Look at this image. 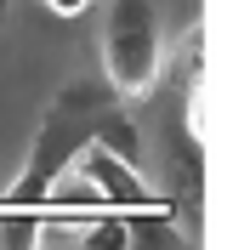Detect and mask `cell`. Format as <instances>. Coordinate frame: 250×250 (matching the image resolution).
<instances>
[{
  "label": "cell",
  "instance_id": "6da1fadb",
  "mask_svg": "<svg viewBox=\"0 0 250 250\" xmlns=\"http://www.w3.org/2000/svg\"><path fill=\"white\" fill-rule=\"evenodd\" d=\"M103 74L120 97H148L165 74V34L154 0H108L103 12Z\"/></svg>",
  "mask_w": 250,
  "mask_h": 250
},
{
  "label": "cell",
  "instance_id": "7a4b0ae2",
  "mask_svg": "<svg viewBox=\"0 0 250 250\" xmlns=\"http://www.w3.org/2000/svg\"><path fill=\"white\" fill-rule=\"evenodd\" d=\"M68 171H74L80 182H91V193L108 205V210H154V205H165L154 188L142 182V171L131 165V159L114 154L108 142H97V137L80 142V154L68 159Z\"/></svg>",
  "mask_w": 250,
  "mask_h": 250
},
{
  "label": "cell",
  "instance_id": "3957f363",
  "mask_svg": "<svg viewBox=\"0 0 250 250\" xmlns=\"http://www.w3.org/2000/svg\"><path fill=\"white\" fill-rule=\"evenodd\" d=\"M80 245L85 250H131V222L125 210H91L80 222Z\"/></svg>",
  "mask_w": 250,
  "mask_h": 250
},
{
  "label": "cell",
  "instance_id": "277c9868",
  "mask_svg": "<svg viewBox=\"0 0 250 250\" xmlns=\"http://www.w3.org/2000/svg\"><path fill=\"white\" fill-rule=\"evenodd\" d=\"M46 233V216L34 210H0V250H34Z\"/></svg>",
  "mask_w": 250,
  "mask_h": 250
},
{
  "label": "cell",
  "instance_id": "5b68a950",
  "mask_svg": "<svg viewBox=\"0 0 250 250\" xmlns=\"http://www.w3.org/2000/svg\"><path fill=\"white\" fill-rule=\"evenodd\" d=\"M91 6V0H46V12H57V17H80Z\"/></svg>",
  "mask_w": 250,
  "mask_h": 250
}]
</instances>
